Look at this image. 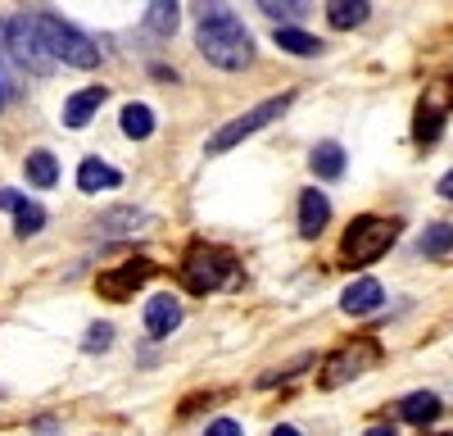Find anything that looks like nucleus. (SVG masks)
I'll return each mask as SVG.
<instances>
[{
  "instance_id": "22",
  "label": "nucleus",
  "mask_w": 453,
  "mask_h": 436,
  "mask_svg": "<svg viewBox=\"0 0 453 436\" xmlns=\"http://www.w3.org/2000/svg\"><path fill=\"white\" fill-rule=\"evenodd\" d=\"M177 10H181V5H168V0H155V5H145V27H155V32H164V36L177 32V19H181Z\"/></svg>"
},
{
  "instance_id": "19",
  "label": "nucleus",
  "mask_w": 453,
  "mask_h": 436,
  "mask_svg": "<svg viewBox=\"0 0 453 436\" xmlns=\"http://www.w3.org/2000/svg\"><path fill=\"white\" fill-rule=\"evenodd\" d=\"M418 250L426 254V260H440V254H449V250H453V223H431V228L422 232Z\"/></svg>"
},
{
  "instance_id": "26",
  "label": "nucleus",
  "mask_w": 453,
  "mask_h": 436,
  "mask_svg": "<svg viewBox=\"0 0 453 436\" xmlns=\"http://www.w3.org/2000/svg\"><path fill=\"white\" fill-rule=\"evenodd\" d=\"M10 91H14V82H10V73L0 68V109H5V100H10Z\"/></svg>"
},
{
  "instance_id": "2",
  "label": "nucleus",
  "mask_w": 453,
  "mask_h": 436,
  "mask_svg": "<svg viewBox=\"0 0 453 436\" xmlns=\"http://www.w3.org/2000/svg\"><path fill=\"white\" fill-rule=\"evenodd\" d=\"M36 19V32H42L46 51L55 55V64H68V68H96L100 64V51L91 36H82L73 23H64L59 14H32Z\"/></svg>"
},
{
  "instance_id": "6",
  "label": "nucleus",
  "mask_w": 453,
  "mask_h": 436,
  "mask_svg": "<svg viewBox=\"0 0 453 436\" xmlns=\"http://www.w3.org/2000/svg\"><path fill=\"white\" fill-rule=\"evenodd\" d=\"M5 46H10V55H14L27 73H50V68H55V55L46 51V42H42V32H36V19H32V14L5 23Z\"/></svg>"
},
{
  "instance_id": "17",
  "label": "nucleus",
  "mask_w": 453,
  "mask_h": 436,
  "mask_svg": "<svg viewBox=\"0 0 453 436\" xmlns=\"http://www.w3.org/2000/svg\"><path fill=\"white\" fill-rule=\"evenodd\" d=\"M23 168H27V182H36V187H55L59 182V160L50 151H32Z\"/></svg>"
},
{
  "instance_id": "20",
  "label": "nucleus",
  "mask_w": 453,
  "mask_h": 436,
  "mask_svg": "<svg viewBox=\"0 0 453 436\" xmlns=\"http://www.w3.org/2000/svg\"><path fill=\"white\" fill-rule=\"evenodd\" d=\"M277 46H281L286 55H318V51H322L318 36L299 32V27H277Z\"/></svg>"
},
{
  "instance_id": "28",
  "label": "nucleus",
  "mask_w": 453,
  "mask_h": 436,
  "mask_svg": "<svg viewBox=\"0 0 453 436\" xmlns=\"http://www.w3.org/2000/svg\"><path fill=\"white\" fill-rule=\"evenodd\" d=\"M440 196H444V200H453V168L440 177Z\"/></svg>"
},
{
  "instance_id": "23",
  "label": "nucleus",
  "mask_w": 453,
  "mask_h": 436,
  "mask_svg": "<svg viewBox=\"0 0 453 436\" xmlns=\"http://www.w3.org/2000/svg\"><path fill=\"white\" fill-rule=\"evenodd\" d=\"M258 10L268 14V19H299V14L309 10V5H299V0H286V5H281V0H263Z\"/></svg>"
},
{
  "instance_id": "12",
  "label": "nucleus",
  "mask_w": 453,
  "mask_h": 436,
  "mask_svg": "<svg viewBox=\"0 0 453 436\" xmlns=\"http://www.w3.org/2000/svg\"><path fill=\"white\" fill-rule=\"evenodd\" d=\"M100 105H104V87H87V91H78V96H68L64 123H68V128H87V123L96 119Z\"/></svg>"
},
{
  "instance_id": "14",
  "label": "nucleus",
  "mask_w": 453,
  "mask_h": 436,
  "mask_svg": "<svg viewBox=\"0 0 453 436\" xmlns=\"http://www.w3.org/2000/svg\"><path fill=\"white\" fill-rule=\"evenodd\" d=\"M119 182H123V173L109 168L104 160H82V168H78V191H87V196L109 191V187H119Z\"/></svg>"
},
{
  "instance_id": "9",
  "label": "nucleus",
  "mask_w": 453,
  "mask_h": 436,
  "mask_svg": "<svg viewBox=\"0 0 453 436\" xmlns=\"http://www.w3.org/2000/svg\"><path fill=\"white\" fill-rule=\"evenodd\" d=\"M372 359H376V350H372V346H358V350H340V354L326 363V378H322V386H340V382L358 378V369H363V363H372Z\"/></svg>"
},
{
  "instance_id": "3",
  "label": "nucleus",
  "mask_w": 453,
  "mask_h": 436,
  "mask_svg": "<svg viewBox=\"0 0 453 436\" xmlns=\"http://www.w3.org/2000/svg\"><path fill=\"white\" fill-rule=\"evenodd\" d=\"M395 237H399V228L390 223V218H376V214H363V218H354V228L345 232V264L349 269H363V264H376L381 254L395 245Z\"/></svg>"
},
{
  "instance_id": "4",
  "label": "nucleus",
  "mask_w": 453,
  "mask_h": 436,
  "mask_svg": "<svg viewBox=\"0 0 453 436\" xmlns=\"http://www.w3.org/2000/svg\"><path fill=\"white\" fill-rule=\"evenodd\" d=\"M290 100H295V96H273V100H263V105L245 109L241 119H232L226 128H218V132L209 136V155H222V151H232V145H241V141H245V136H254L258 128H268L273 119H281L286 109H290Z\"/></svg>"
},
{
  "instance_id": "5",
  "label": "nucleus",
  "mask_w": 453,
  "mask_h": 436,
  "mask_svg": "<svg viewBox=\"0 0 453 436\" xmlns=\"http://www.w3.org/2000/svg\"><path fill=\"white\" fill-rule=\"evenodd\" d=\"M232 254L226 250H213V245H196L191 254H186L181 264V282L186 291H196V296H209V291H218L226 277H232Z\"/></svg>"
},
{
  "instance_id": "29",
  "label": "nucleus",
  "mask_w": 453,
  "mask_h": 436,
  "mask_svg": "<svg viewBox=\"0 0 453 436\" xmlns=\"http://www.w3.org/2000/svg\"><path fill=\"white\" fill-rule=\"evenodd\" d=\"M273 436H299V432H295V427H277Z\"/></svg>"
},
{
  "instance_id": "27",
  "label": "nucleus",
  "mask_w": 453,
  "mask_h": 436,
  "mask_svg": "<svg viewBox=\"0 0 453 436\" xmlns=\"http://www.w3.org/2000/svg\"><path fill=\"white\" fill-rule=\"evenodd\" d=\"M363 436H399V432H395V427H390V423H376V427H367V432H363Z\"/></svg>"
},
{
  "instance_id": "13",
  "label": "nucleus",
  "mask_w": 453,
  "mask_h": 436,
  "mask_svg": "<svg viewBox=\"0 0 453 436\" xmlns=\"http://www.w3.org/2000/svg\"><path fill=\"white\" fill-rule=\"evenodd\" d=\"M326 218H331V200L322 191H304V196H299V232H304V237H318L326 228Z\"/></svg>"
},
{
  "instance_id": "25",
  "label": "nucleus",
  "mask_w": 453,
  "mask_h": 436,
  "mask_svg": "<svg viewBox=\"0 0 453 436\" xmlns=\"http://www.w3.org/2000/svg\"><path fill=\"white\" fill-rule=\"evenodd\" d=\"M204 436H245V432H241V423H232V418H218V423H209Z\"/></svg>"
},
{
  "instance_id": "11",
  "label": "nucleus",
  "mask_w": 453,
  "mask_h": 436,
  "mask_svg": "<svg viewBox=\"0 0 453 436\" xmlns=\"http://www.w3.org/2000/svg\"><path fill=\"white\" fill-rule=\"evenodd\" d=\"M0 209H14V218H19V237H36L46 228V209L42 205H32V200H23L19 191H0Z\"/></svg>"
},
{
  "instance_id": "24",
  "label": "nucleus",
  "mask_w": 453,
  "mask_h": 436,
  "mask_svg": "<svg viewBox=\"0 0 453 436\" xmlns=\"http://www.w3.org/2000/svg\"><path fill=\"white\" fill-rule=\"evenodd\" d=\"M109 341H113V327L109 323H96L91 332H87V350H109Z\"/></svg>"
},
{
  "instance_id": "1",
  "label": "nucleus",
  "mask_w": 453,
  "mask_h": 436,
  "mask_svg": "<svg viewBox=\"0 0 453 436\" xmlns=\"http://www.w3.org/2000/svg\"><path fill=\"white\" fill-rule=\"evenodd\" d=\"M196 46L200 55L213 64V68H250L254 64V36L250 27L226 10V5H204L200 10V23H196Z\"/></svg>"
},
{
  "instance_id": "21",
  "label": "nucleus",
  "mask_w": 453,
  "mask_h": 436,
  "mask_svg": "<svg viewBox=\"0 0 453 436\" xmlns=\"http://www.w3.org/2000/svg\"><path fill=\"white\" fill-rule=\"evenodd\" d=\"M123 132L132 141H145L150 132H155V114H150V105H127L123 109Z\"/></svg>"
},
{
  "instance_id": "15",
  "label": "nucleus",
  "mask_w": 453,
  "mask_h": 436,
  "mask_svg": "<svg viewBox=\"0 0 453 436\" xmlns=\"http://www.w3.org/2000/svg\"><path fill=\"white\" fill-rule=\"evenodd\" d=\"M399 414H403V423H412V427H426V423L440 418V395H431V391H412V395L399 400Z\"/></svg>"
},
{
  "instance_id": "18",
  "label": "nucleus",
  "mask_w": 453,
  "mask_h": 436,
  "mask_svg": "<svg viewBox=\"0 0 453 436\" xmlns=\"http://www.w3.org/2000/svg\"><path fill=\"white\" fill-rule=\"evenodd\" d=\"M313 173L318 177H340V173H345V151H340V145L335 141H322L318 145V151H313Z\"/></svg>"
},
{
  "instance_id": "7",
  "label": "nucleus",
  "mask_w": 453,
  "mask_h": 436,
  "mask_svg": "<svg viewBox=\"0 0 453 436\" xmlns=\"http://www.w3.org/2000/svg\"><path fill=\"white\" fill-rule=\"evenodd\" d=\"M145 277H150V264H145V260H127L123 269L100 273V296H109V300H127Z\"/></svg>"
},
{
  "instance_id": "8",
  "label": "nucleus",
  "mask_w": 453,
  "mask_h": 436,
  "mask_svg": "<svg viewBox=\"0 0 453 436\" xmlns=\"http://www.w3.org/2000/svg\"><path fill=\"white\" fill-rule=\"evenodd\" d=\"M177 323H181V305L173 296H150V305H145V332L150 337H173Z\"/></svg>"
},
{
  "instance_id": "16",
  "label": "nucleus",
  "mask_w": 453,
  "mask_h": 436,
  "mask_svg": "<svg viewBox=\"0 0 453 436\" xmlns=\"http://www.w3.org/2000/svg\"><path fill=\"white\" fill-rule=\"evenodd\" d=\"M367 14H372L367 0H331V5H326V23L335 32H349V27L367 23Z\"/></svg>"
},
{
  "instance_id": "10",
  "label": "nucleus",
  "mask_w": 453,
  "mask_h": 436,
  "mask_svg": "<svg viewBox=\"0 0 453 436\" xmlns=\"http://www.w3.org/2000/svg\"><path fill=\"white\" fill-rule=\"evenodd\" d=\"M381 300H386L381 282H376V277H358L345 296H340V309H345V314H372V309H381Z\"/></svg>"
}]
</instances>
